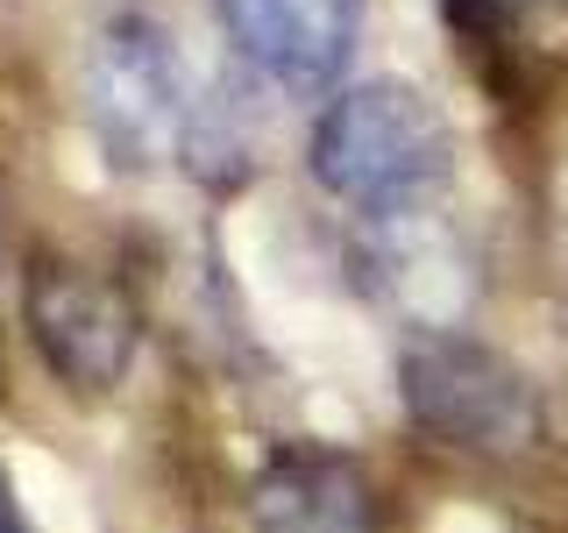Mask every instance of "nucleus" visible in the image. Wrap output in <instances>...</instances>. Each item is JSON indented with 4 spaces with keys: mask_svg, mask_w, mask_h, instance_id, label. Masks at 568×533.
<instances>
[{
    "mask_svg": "<svg viewBox=\"0 0 568 533\" xmlns=\"http://www.w3.org/2000/svg\"><path fill=\"white\" fill-rule=\"evenodd\" d=\"M85 114L106 157L129 171L178 164L206 185L248 178V135L227 93L200 86L192 58L150 14H114L85 50Z\"/></svg>",
    "mask_w": 568,
    "mask_h": 533,
    "instance_id": "f257e3e1",
    "label": "nucleus"
},
{
    "mask_svg": "<svg viewBox=\"0 0 568 533\" xmlns=\"http://www.w3.org/2000/svg\"><path fill=\"white\" fill-rule=\"evenodd\" d=\"M455 135L440 107L405 79H363L320 114L313 178L369 221H405L448 185Z\"/></svg>",
    "mask_w": 568,
    "mask_h": 533,
    "instance_id": "f03ea898",
    "label": "nucleus"
},
{
    "mask_svg": "<svg viewBox=\"0 0 568 533\" xmlns=\"http://www.w3.org/2000/svg\"><path fill=\"white\" fill-rule=\"evenodd\" d=\"M398 399L426 434L455 441L476 455H511L532 449L540 434V399L532 378L511 363L505 349L476 342L455 328H419L398 349Z\"/></svg>",
    "mask_w": 568,
    "mask_h": 533,
    "instance_id": "7ed1b4c3",
    "label": "nucleus"
},
{
    "mask_svg": "<svg viewBox=\"0 0 568 533\" xmlns=\"http://www.w3.org/2000/svg\"><path fill=\"white\" fill-rule=\"evenodd\" d=\"M22 320L29 342L43 355V370L64 391H114L142 355V313L129 299V284L100 278L93 263L36 249L22 271Z\"/></svg>",
    "mask_w": 568,
    "mask_h": 533,
    "instance_id": "20e7f679",
    "label": "nucleus"
},
{
    "mask_svg": "<svg viewBox=\"0 0 568 533\" xmlns=\"http://www.w3.org/2000/svg\"><path fill=\"white\" fill-rule=\"evenodd\" d=\"M235 58H248L277 93H327L348 71L363 0H213Z\"/></svg>",
    "mask_w": 568,
    "mask_h": 533,
    "instance_id": "39448f33",
    "label": "nucleus"
},
{
    "mask_svg": "<svg viewBox=\"0 0 568 533\" xmlns=\"http://www.w3.org/2000/svg\"><path fill=\"white\" fill-rule=\"evenodd\" d=\"M256 533H377V497L363 470L327 449H277L248 491Z\"/></svg>",
    "mask_w": 568,
    "mask_h": 533,
    "instance_id": "423d86ee",
    "label": "nucleus"
},
{
    "mask_svg": "<svg viewBox=\"0 0 568 533\" xmlns=\"http://www.w3.org/2000/svg\"><path fill=\"white\" fill-rule=\"evenodd\" d=\"M448 8V29L462 43V58H484L497 64V50H519V29H526V0H440Z\"/></svg>",
    "mask_w": 568,
    "mask_h": 533,
    "instance_id": "0eeeda50",
    "label": "nucleus"
},
{
    "mask_svg": "<svg viewBox=\"0 0 568 533\" xmlns=\"http://www.w3.org/2000/svg\"><path fill=\"white\" fill-rule=\"evenodd\" d=\"M0 533H36L22 520V505H14V491H8V476H0Z\"/></svg>",
    "mask_w": 568,
    "mask_h": 533,
    "instance_id": "6e6552de",
    "label": "nucleus"
}]
</instances>
